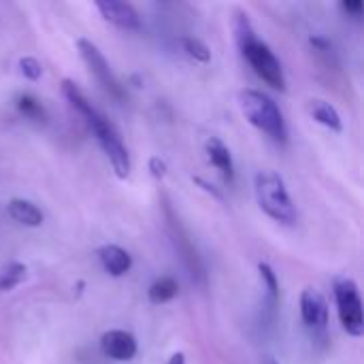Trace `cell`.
Here are the masks:
<instances>
[{"mask_svg": "<svg viewBox=\"0 0 364 364\" xmlns=\"http://www.w3.org/2000/svg\"><path fill=\"white\" fill-rule=\"evenodd\" d=\"M96 9L100 11V15L107 21H111L113 26H117L122 30H139L141 28V17L134 11V6L128 4V2L100 0V2H96Z\"/></svg>", "mask_w": 364, "mask_h": 364, "instance_id": "obj_9", "label": "cell"}, {"mask_svg": "<svg viewBox=\"0 0 364 364\" xmlns=\"http://www.w3.org/2000/svg\"><path fill=\"white\" fill-rule=\"evenodd\" d=\"M26 264L21 262H9L0 269V292H11L15 290L23 279H26Z\"/></svg>", "mask_w": 364, "mask_h": 364, "instance_id": "obj_15", "label": "cell"}, {"mask_svg": "<svg viewBox=\"0 0 364 364\" xmlns=\"http://www.w3.org/2000/svg\"><path fill=\"white\" fill-rule=\"evenodd\" d=\"M19 70L30 81H38L41 75H43V66H41V62L36 58H21L19 60Z\"/></svg>", "mask_w": 364, "mask_h": 364, "instance_id": "obj_19", "label": "cell"}, {"mask_svg": "<svg viewBox=\"0 0 364 364\" xmlns=\"http://www.w3.org/2000/svg\"><path fill=\"white\" fill-rule=\"evenodd\" d=\"M6 211H9V215H11L15 222H19V224H23V226L36 228V226L43 224V213H41V209H38L34 203H30V200L13 198V200H9V205H6Z\"/></svg>", "mask_w": 364, "mask_h": 364, "instance_id": "obj_12", "label": "cell"}, {"mask_svg": "<svg viewBox=\"0 0 364 364\" xmlns=\"http://www.w3.org/2000/svg\"><path fill=\"white\" fill-rule=\"evenodd\" d=\"M98 258L102 269L111 275V277H122L130 271L132 267V258L126 250H122L119 245H102L98 250Z\"/></svg>", "mask_w": 364, "mask_h": 364, "instance_id": "obj_10", "label": "cell"}, {"mask_svg": "<svg viewBox=\"0 0 364 364\" xmlns=\"http://www.w3.org/2000/svg\"><path fill=\"white\" fill-rule=\"evenodd\" d=\"M309 113H311V117L318 124H322V126H326V128H331L335 132H341L343 130L341 115H339V111L331 102H326L322 98H316V100L309 102Z\"/></svg>", "mask_w": 364, "mask_h": 364, "instance_id": "obj_13", "label": "cell"}, {"mask_svg": "<svg viewBox=\"0 0 364 364\" xmlns=\"http://www.w3.org/2000/svg\"><path fill=\"white\" fill-rule=\"evenodd\" d=\"M335 301H337V314L348 335L363 337L364 335V314L363 299L358 292V286L350 277H341L335 282Z\"/></svg>", "mask_w": 364, "mask_h": 364, "instance_id": "obj_5", "label": "cell"}, {"mask_svg": "<svg viewBox=\"0 0 364 364\" xmlns=\"http://www.w3.org/2000/svg\"><path fill=\"white\" fill-rule=\"evenodd\" d=\"M239 109L245 115V119L269 134L277 143L288 141V126L286 119L277 107V102L258 90H241L239 92Z\"/></svg>", "mask_w": 364, "mask_h": 364, "instance_id": "obj_3", "label": "cell"}, {"mask_svg": "<svg viewBox=\"0 0 364 364\" xmlns=\"http://www.w3.org/2000/svg\"><path fill=\"white\" fill-rule=\"evenodd\" d=\"M254 192L258 207L275 222L292 226L296 222V207L290 198V192L284 179L273 171H260L254 177Z\"/></svg>", "mask_w": 364, "mask_h": 364, "instance_id": "obj_4", "label": "cell"}, {"mask_svg": "<svg viewBox=\"0 0 364 364\" xmlns=\"http://www.w3.org/2000/svg\"><path fill=\"white\" fill-rule=\"evenodd\" d=\"M262 364H277V360H275L273 356H264V358H262Z\"/></svg>", "mask_w": 364, "mask_h": 364, "instance_id": "obj_23", "label": "cell"}, {"mask_svg": "<svg viewBox=\"0 0 364 364\" xmlns=\"http://www.w3.org/2000/svg\"><path fill=\"white\" fill-rule=\"evenodd\" d=\"M168 364H188L186 363V354H181V352L173 354V356H171V360H168Z\"/></svg>", "mask_w": 364, "mask_h": 364, "instance_id": "obj_22", "label": "cell"}, {"mask_svg": "<svg viewBox=\"0 0 364 364\" xmlns=\"http://www.w3.org/2000/svg\"><path fill=\"white\" fill-rule=\"evenodd\" d=\"M181 47H183V51H186L192 60H196V62L207 64V62L211 60L209 47H207L203 41L194 38V36H183V38H181Z\"/></svg>", "mask_w": 364, "mask_h": 364, "instance_id": "obj_16", "label": "cell"}, {"mask_svg": "<svg viewBox=\"0 0 364 364\" xmlns=\"http://www.w3.org/2000/svg\"><path fill=\"white\" fill-rule=\"evenodd\" d=\"M62 94H64V98L70 102V107H73L79 115L85 117V122H87V126L92 128V132L96 134V139H98L102 151L107 154V158H109V162H111L115 175H117L119 179H126V177L130 175V154H128V149H126V145H124V141H122L117 128L107 119L105 113H100V111L85 98V94L77 87L75 81L64 79V81H62Z\"/></svg>", "mask_w": 364, "mask_h": 364, "instance_id": "obj_1", "label": "cell"}, {"mask_svg": "<svg viewBox=\"0 0 364 364\" xmlns=\"http://www.w3.org/2000/svg\"><path fill=\"white\" fill-rule=\"evenodd\" d=\"M149 171H151V175H154L156 179H162V177L166 175V162H164L162 158L154 156V158L149 160Z\"/></svg>", "mask_w": 364, "mask_h": 364, "instance_id": "obj_20", "label": "cell"}, {"mask_svg": "<svg viewBox=\"0 0 364 364\" xmlns=\"http://www.w3.org/2000/svg\"><path fill=\"white\" fill-rule=\"evenodd\" d=\"M77 49H79V53H81V58H83V62L87 64V68H90V73L96 77V81L113 96V98H117V100H124L126 98V92H124V85L119 83V79L113 75V70H111V66H109V62H107V58L102 55V51L92 43V41H87V38H79L77 41Z\"/></svg>", "mask_w": 364, "mask_h": 364, "instance_id": "obj_6", "label": "cell"}, {"mask_svg": "<svg viewBox=\"0 0 364 364\" xmlns=\"http://www.w3.org/2000/svg\"><path fill=\"white\" fill-rule=\"evenodd\" d=\"M100 350L107 358L115 363H128L136 356V339L126 331H107L100 337Z\"/></svg>", "mask_w": 364, "mask_h": 364, "instance_id": "obj_7", "label": "cell"}, {"mask_svg": "<svg viewBox=\"0 0 364 364\" xmlns=\"http://www.w3.org/2000/svg\"><path fill=\"white\" fill-rule=\"evenodd\" d=\"M177 292H179V284L173 277H160L149 286L147 296L154 305H164V303L173 301L177 296Z\"/></svg>", "mask_w": 364, "mask_h": 364, "instance_id": "obj_14", "label": "cell"}, {"mask_svg": "<svg viewBox=\"0 0 364 364\" xmlns=\"http://www.w3.org/2000/svg\"><path fill=\"white\" fill-rule=\"evenodd\" d=\"M205 151H207L211 164H213L228 181H232V179H235V164H232L230 149H228L218 136H209L207 143H205Z\"/></svg>", "mask_w": 364, "mask_h": 364, "instance_id": "obj_11", "label": "cell"}, {"mask_svg": "<svg viewBox=\"0 0 364 364\" xmlns=\"http://www.w3.org/2000/svg\"><path fill=\"white\" fill-rule=\"evenodd\" d=\"M301 318L314 331H324L326 328V324H328V303L318 290H314V288L303 290V294H301Z\"/></svg>", "mask_w": 364, "mask_h": 364, "instance_id": "obj_8", "label": "cell"}, {"mask_svg": "<svg viewBox=\"0 0 364 364\" xmlns=\"http://www.w3.org/2000/svg\"><path fill=\"white\" fill-rule=\"evenodd\" d=\"M258 273H260V277H262V282L267 286V292H269L271 303H277V299H279V282H277L275 271L267 262H260L258 264Z\"/></svg>", "mask_w": 364, "mask_h": 364, "instance_id": "obj_18", "label": "cell"}, {"mask_svg": "<svg viewBox=\"0 0 364 364\" xmlns=\"http://www.w3.org/2000/svg\"><path fill=\"white\" fill-rule=\"evenodd\" d=\"M341 9L348 11V13H354L356 17H360V13H363V2H343Z\"/></svg>", "mask_w": 364, "mask_h": 364, "instance_id": "obj_21", "label": "cell"}, {"mask_svg": "<svg viewBox=\"0 0 364 364\" xmlns=\"http://www.w3.org/2000/svg\"><path fill=\"white\" fill-rule=\"evenodd\" d=\"M232 30H235L237 47H239L241 55L250 62V66L254 68V73L264 83H269L271 87L284 92L286 90V75H284L282 62L273 53V49L264 41L258 38V34H256V30H254L247 13H243V11H237L235 13Z\"/></svg>", "mask_w": 364, "mask_h": 364, "instance_id": "obj_2", "label": "cell"}, {"mask_svg": "<svg viewBox=\"0 0 364 364\" xmlns=\"http://www.w3.org/2000/svg\"><path fill=\"white\" fill-rule=\"evenodd\" d=\"M17 109H19V113L26 115L28 119H36V122L45 119V109H43V105H41L34 96H30V94H21V96L17 98Z\"/></svg>", "mask_w": 364, "mask_h": 364, "instance_id": "obj_17", "label": "cell"}]
</instances>
